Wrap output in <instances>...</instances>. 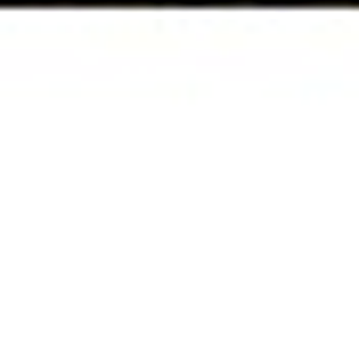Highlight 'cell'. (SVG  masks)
<instances>
[{"instance_id": "6da1fadb", "label": "cell", "mask_w": 359, "mask_h": 359, "mask_svg": "<svg viewBox=\"0 0 359 359\" xmlns=\"http://www.w3.org/2000/svg\"><path fill=\"white\" fill-rule=\"evenodd\" d=\"M163 8H229V0H163Z\"/></svg>"}]
</instances>
